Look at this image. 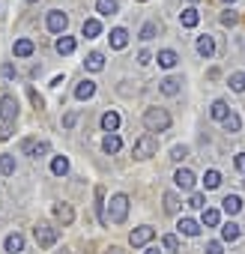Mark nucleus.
<instances>
[{"mask_svg":"<svg viewBox=\"0 0 245 254\" xmlns=\"http://www.w3.org/2000/svg\"><path fill=\"white\" fill-rule=\"evenodd\" d=\"M21 150H24L27 156H33V159H39V156H45L51 147H48V141H33V138H24V141H21Z\"/></svg>","mask_w":245,"mask_h":254,"instance_id":"nucleus-7","label":"nucleus"},{"mask_svg":"<svg viewBox=\"0 0 245 254\" xmlns=\"http://www.w3.org/2000/svg\"><path fill=\"white\" fill-rule=\"evenodd\" d=\"M54 212H57V218H60L63 224H72V218H75V209H72L69 203H57Z\"/></svg>","mask_w":245,"mask_h":254,"instance_id":"nucleus-26","label":"nucleus"},{"mask_svg":"<svg viewBox=\"0 0 245 254\" xmlns=\"http://www.w3.org/2000/svg\"><path fill=\"white\" fill-rule=\"evenodd\" d=\"M75 120H78V114L72 111V114H66V117H63V126H66V129H72V126H75Z\"/></svg>","mask_w":245,"mask_h":254,"instance_id":"nucleus-44","label":"nucleus"},{"mask_svg":"<svg viewBox=\"0 0 245 254\" xmlns=\"http://www.w3.org/2000/svg\"><path fill=\"white\" fill-rule=\"evenodd\" d=\"M30 102L36 105V111H39V108H45V102H42V96H39V93H36L33 87H30Z\"/></svg>","mask_w":245,"mask_h":254,"instance_id":"nucleus-42","label":"nucleus"},{"mask_svg":"<svg viewBox=\"0 0 245 254\" xmlns=\"http://www.w3.org/2000/svg\"><path fill=\"white\" fill-rule=\"evenodd\" d=\"M51 171H54L57 177H66V174H69V159H66V156H57V159L51 162Z\"/></svg>","mask_w":245,"mask_h":254,"instance_id":"nucleus-33","label":"nucleus"},{"mask_svg":"<svg viewBox=\"0 0 245 254\" xmlns=\"http://www.w3.org/2000/svg\"><path fill=\"white\" fill-rule=\"evenodd\" d=\"M174 183H177L183 191H191V189H194V174H191L188 168H180V171L174 174Z\"/></svg>","mask_w":245,"mask_h":254,"instance_id":"nucleus-10","label":"nucleus"},{"mask_svg":"<svg viewBox=\"0 0 245 254\" xmlns=\"http://www.w3.org/2000/svg\"><path fill=\"white\" fill-rule=\"evenodd\" d=\"M206 254H224L221 242H206Z\"/></svg>","mask_w":245,"mask_h":254,"instance_id":"nucleus-43","label":"nucleus"},{"mask_svg":"<svg viewBox=\"0 0 245 254\" xmlns=\"http://www.w3.org/2000/svg\"><path fill=\"white\" fill-rule=\"evenodd\" d=\"M177 227H180V233H185V236H197V233H200V224H197L194 218H180Z\"/></svg>","mask_w":245,"mask_h":254,"instance_id":"nucleus-21","label":"nucleus"},{"mask_svg":"<svg viewBox=\"0 0 245 254\" xmlns=\"http://www.w3.org/2000/svg\"><path fill=\"white\" fill-rule=\"evenodd\" d=\"M63 254H66V251H63Z\"/></svg>","mask_w":245,"mask_h":254,"instance_id":"nucleus-54","label":"nucleus"},{"mask_svg":"<svg viewBox=\"0 0 245 254\" xmlns=\"http://www.w3.org/2000/svg\"><path fill=\"white\" fill-rule=\"evenodd\" d=\"M221 123H224V132H239V129H242V120H239V114H233V111H230Z\"/></svg>","mask_w":245,"mask_h":254,"instance_id":"nucleus-27","label":"nucleus"},{"mask_svg":"<svg viewBox=\"0 0 245 254\" xmlns=\"http://www.w3.org/2000/svg\"><path fill=\"white\" fill-rule=\"evenodd\" d=\"M138 63H141V66H147V63H153V57H150V51H141V54H138Z\"/></svg>","mask_w":245,"mask_h":254,"instance_id":"nucleus-45","label":"nucleus"},{"mask_svg":"<svg viewBox=\"0 0 245 254\" xmlns=\"http://www.w3.org/2000/svg\"><path fill=\"white\" fill-rule=\"evenodd\" d=\"M33 236H36V245H39V248H51V245L60 239V230L51 227V224H45V221H39V224L33 227Z\"/></svg>","mask_w":245,"mask_h":254,"instance_id":"nucleus-4","label":"nucleus"},{"mask_svg":"<svg viewBox=\"0 0 245 254\" xmlns=\"http://www.w3.org/2000/svg\"><path fill=\"white\" fill-rule=\"evenodd\" d=\"M177 51H171V48H165V51H159V66H165V69H174L177 66Z\"/></svg>","mask_w":245,"mask_h":254,"instance_id":"nucleus-24","label":"nucleus"},{"mask_svg":"<svg viewBox=\"0 0 245 254\" xmlns=\"http://www.w3.org/2000/svg\"><path fill=\"white\" fill-rule=\"evenodd\" d=\"M144 126L150 132H168L171 129V114L165 108H147L144 111Z\"/></svg>","mask_w":245,"mask_h":254,"instance_id":"nucleus-2","label":"nucleus"},{"mask_svg":"<svg viewBox=\"0 0 245 254\" xmlns=\"http://www.w3.org/2000/svg\"><path fill=\"white\" fill-rule=\"evenodd\" d=\"M239 236H242V230H239L236 221H227V224L221 227V239H224V242H236Z\"/></svg>","mask_w":245,"mask_h":254,"instance_id":"nucleus-15","label":"nucleus"},{"mask_svg":"<svg viewBox=\"0 0 245 254\" xmlns=\"http://www.w3.org/2000/svg\"><path fill=\"white\" fill-rule=\"evenodd\" d=\"M72 51H75V39H72V36H60V39H57V54L66 57V54H72Z\"/></svg>","mask_w":245,"mask_h":254,"instance_id":"nucleus-31","label":"nucleus"},{"mask_svg":"<svg viewBox=\"0 0 245 254\" xmlns=\"http://www.w3.org/2000/svg\"><path fill=\"white\" fill-rule=\"evenodd\" d=\"M153 236H156V230H153L150 224H144V227H138V230H132V233H129V242H132L135 248H141V245H147Z\"/></svg>","mask_w":245,"mask_h":254,"instance_id":"nucleus-8","label":"nucleus"},{"mask_svg":"<svg viewBox=\"0 0 245 254\" xmlns=\"http://www.w3.org/2000/svg\"><path fill=\"white\" fill-rule=\"evenodd\" d=\"M188 206H191V209H203V206H206L203 194H191V197H188Z\"/></svg>","mask_w":245,"mask_h":254,"instance_id":"nucleus-39","label":"nucleus"},{"mask_svg":"<svg viewBox=\"0 0 245 254\" xmlns=\"http://www.w3.org/2000/svg\"><path fill=\"white\" fill-rule=\"evenodd\" d=\"M203 186H206V189H218V186H221V174H218V171H206Z\"/></svg>","mask_w":245,"mask_h":254,"instance_id":"nucleus-35","label":"nucleus"},{"mask_svg":"<svg viewBox=\"0 0 245 254\" xmlns=\"http://www.w3.org/2000/svg\"><path fill=\"white\" fill-rule=\"evenodd\" d=\"M162 200H165V212H168V215H177V212H180V197H177L174 191H165Z\"/></svg>","mask_w":245,"mask_h":254,"instance_id":"nucleus-25","label":"nucleus"},{"mask_svg":"<svg viewBox=\"0 0 245 254\" xmlns=\"http://www.w3.org/2000/svg\"><path fill=\"white\" fill-rule=\"evenodd\" d=\"M185 156H188V150H185V147H174V150H171V159H174V162H183Z\"/></svg>","mask_w":245,"mask_h":254,"instance_id":"nucleus-40","label":"nucleus"},{"mask_svg":"<svg viewBox=\"0 0 245 254\" xmlns=\"http://www.w3.org/2000/svg\"><path fill=\"white\" fill-rule=\"evenodd\" d=\"M230 90L233 93H245V72H233L230 75Z\"/></svg>","mask_w":245,"mask_h":254,"instance_id":"nucleus-34","label":"nucleus"},{"mask_svg":"<svg viewBox=\"0 0 245 254\" xmlns=\"http://www.w3.org/2000/svg\"><path fill=\"white\" fill-rule=\"evenodd\" d=\"M0 174H6V177H12L15 174V156H0Z\"/></svg>","mask_w":245,"mask_h":254,"instance_id":"nucleus-32","label":"nucleus"},{"mask_svg":"<svg viewBox=\"0 0 245 254\" xmlns=\"http://www.w3.org/2000/svg\"><path fill=\"white\" fill-rule=\"evenodd\" d=\"M81 33H84L87 39H96V36L102 33V24H99L96 18H87V21H84V27H81Z\"/></svg>","mask_w":245,"mask_h":254,"instance_id":"nucleus-23","label":"nucleus"},{"mask_svg":"<svg viewBox=\"0 0 245 254\" xmlns=\"http://www.w3.org/2000/svg\"><path fill=\"white\" fill-rule=\"evenodd\" d=\"M221 24H224V27H230V24H236V12H230V9H227V12L221 15Z\"/></svg>","mask_w":245,"mask_h":254,"instance_id":"nucleus-41","label":"nucleus"},{"mask_svg":"<svg viewBox=\"0 0 245 254\" xmlns=\"http://www.w3.org/2000/svg\"><path fill=\"white\" fill-rule=\"evenodd\" d=\"M84 66H87L90 72H102V69H105V57H102L99 51H93V54H87V60H84Z\"/></svg>","mask_w":245,"mask_h":254,"instance_id":"nucleus-17","label":"nucleus"},{"mask_svg":"<svg viewBox=\"0 0 245 254\" xmlns=\"http://www.w3.org/2000/svg\"><path fill=\"white\" fill-rule=\"evenodd\" d=\"M162 245H165V248H168V251H180V239H177V236H174V233H168V236H165V239H162Z\"/></svg>","mask_w":245,"mask_h":254,"instance_id":"nucleus-38","label":"nucleus"},{"mask_svg":"<svg viewBox=\"0 0 245 254\" xmlns=\"http://www.w3.org/2000/svg\"><path fill=\"white\" fill-rule=\"evenodd\" d=\"M66 27H69V15L60 12V9H51L48 12V30L51 33H66Z\"/></svg>","mask_w":245,"mask_h":254,"instance_id":"nucleus-6","label":"nucleus"},{"mask_svg":"<svg viewBox=\"0 0 245 254\" xmlns=\"http://www.w3.org/2000/svg\"><path fill=\"white\" fill-rule=\"evenodd\" d=\"M180 84H183V81L171 75V78H165V81H162V93H165V96H177V93H180Z\"/></svg>","mask_w":245,"mask_h":254,"instance_id":"nucleus-28","label":"nucleus"},{"mask_svg":"<svg viewBox=\"0 0 245 254\" xmlns=\"http://www.w3.org/2000/svg\"><path fill=\"white\" fill-rule=\"evenodd\" d=\"M147 254H162V251H159V248H150V251H147Z\"/></svg>","mask_w":245,"mask_h":254,"instance_id":"nucleus-48","label":"nucleus"},{"mask_svg":"<svg viewBox=\"0 0 245 254\" xmlns=\"http://www.w3.org/2000/svg\"><path fill=\"white\" fill-rule=\"evenodd\" d=\"M197 21H200V12H197L194 6L183 9V15H180V24H183V27H188V30H191V27H197Z\"/></svg>","mask_w":245,"mask_h":254,"instance_id":"nucleus-12","label":"nucleus"},{"mask_svg":"<svg viewBox=\"0 0 245 254\" xmlns=\"http://www.w3.org/2000/svg\"><path fill=\"white\" fill-rule=\"evenodd\" d=\"M117 9H120V6H117V0H96V12H99V15H105V18H108V15H114Z\"/></svg>","mask_w":245,"mask_h":254,"instance_id":"nucleus-22","label":"nucleus"},{"mask_svg":"<svg viewBox=\"0 0 245 254\" xmlns=\"http://www.w3.org/2000/svg\"><path fill=\"white\" fill-rule=\"evenodd\" d=\"M111 254H122V251H117V248H111Z\"/></svg>","mask_w":245,"mask_h":254,"instance_id":"nucleus-49","label":"nucleus"},{"mask_svg":"<svg viewBox=\"0 0 245 254\" xmlns=\"http://www.w3.org/2000/svg\"><path fill=\"white\" fill-rule=\"evenodd\" d=\"M218 218H221V215H218V209H203V224H206V227H215V224H218Z\"/></svg>","mask_w":245,"mask_h":254,"instance_id":"nucleus-36","label":"nucleus"},{"mask_svg":"<svg viewBox=\"0 0 245 254\" xmlns=\"http://www.w3.org/2000/svg\"><path fill=\"white\" fill-rule=\"evenodd\" d=\"M242 183H245V180H242Z\"/></svg>","mask_w":245,"mask_h":254,"instance_id":"nucleus-55","label":"nucleus"},{"mask_svg":"<svg viewBox=\"0 0 245 254\" xmlns=\"http://www.w3.org/2000/svg\"><path fill=\"white\" fill-rule=\"evenodd\" d=\"M126 215H129V197L126 194H114L111 197V206L105 212V221L108 224H122V221H126Z\"/></svg>","mask_w":245,"mask_h":254,"instance_id":"nucleus-3","label":"nucleus"},{"mask_svg":"<svg viewBox=\"0 0 245 254\" xmlns=\"http://www.w3.org/2000/svg\"><path fill=\"white\" fill-rule=\"evenodd\" d=\"M102 129H105L108 135L120 129V114H117V111H108V114H102Z\"/></svg>","mask_w":245,"mask_h":254,"instance_id":"nucleus-11","label":"nucleus"},{"mask_svg":"<svg viewBox=\"0 0 245 254\" xmlns=\"http://www.w3.org/2000/svg\"><path fill=\"white\" fill-rule=\"evenodd\" d=\"M12 75H15V69H12V66L6 63V66H3V78H12Z\"/></svg>","mask_w":245,"mask_h":254,"instance_id":"nucleus-47","label":"nucleus"},{"mask_svg":"<svg viewBox=\"0 0 245 254\" xmlns=\"http://www.w3.org/2000/svg\"><path fill=\"white\" fill-rule=\"evenodd\" d=\"M191 3H197V0H191Z\"/></svg>","mask_w":245,"mask_h":254,"instance_id":"nucleus-51","label":"nucleus"},{"mask_svg":"<svg viewBox=\"0 0 245 254\" xmlns=\"http://www.w3.org/2000/svg\"><path fill=\"white\" fill-rule=\"evenodd\" d=\"M30 3H33V0H30Z\"/></svg>","mask_w":245,"mask_h":254,"instance_id":"nucleus-52","label":"nucleus"},{"mask_svg":"<svg viewBox=\"0 0 245 254\" xmlns=\"http://www.w3.org/2000/svg\"><path fill=\"white\" fill-rule=\"evenodd\" d=\"M141 3H144V0H141Z\"/></svg>","mask_w":245,"mask_h":254,"instance_id":"nucleus-53","label":"nucleus"},{"mask_svg":"<svg viewBox=\"0 0 245 254\" xmlns=\"http://www.w3.org/2000/svg\"><path fill=\"white\" fill-rule=\"evenodd\" d=\"M93 93H96V84H93L90 78H84V81L75 87V96H78V99H93Z\"/></svg>","mask_w":245,"mask_h":254,"instance_id":"nucleus-18","label":"nucleus"},{"mask_svg":"<svg viewBox=\"0 0 245 254\" xmlns=\"http://www.w3.org/2000/svg\"><path fill=\"white\" fill-rule=\"evenodd\" d=\"M236 168H239V171H245V153H239V156H236Z\"/></svg>","mask_w":245,"mask_h":254,"instance_id":"nucleus-46","label":"nucleus"},{"mask_svg":"<svg viewBox=\"0 0 245 254\" xmlns=\"http://www.w3.org/2000/svg\"><path fill=\"white\" fill-rule=\"evenodd\" d=\"M221 209H224V212H227V215H236V212H239V209H242V200H239V197H236V194H227V197H224V200H221Z\"/></svg>","mask_w":245,"mask_h":254,"instance_id":"nucleus-20","label":"nucleus"},{"mask_svg":"<svg viewBox=\"0 0 245 254\" xmlns=\"http://www.w3.org/2000/svg\"><path fill=\"white\" fill-rule=\"evenodd\" d=\"M3 248H6L9 254H18V251L24 248V236H21V233H9V236L3 239Z\"/></svg>","mask_w":245,"mask_h":254,"instance_id":"nucleus-13","label":"nucleus"},{"mask_svg":"<svg viewBox=\"0 0 245 254\" xmlns=\"http://www.w3.org/2000/svg\"><path fill=\"white\" fill-rule=\"evenodd\" d=\"M0 117H3V126H0V141L12 138V126L18 120V102L12 93H6L3 99H0Z\"/></svg>","mask_w":245,"mask_h":254,"instance_id":"nucleus-1","label":"nucleus"},{"mask_svg":"<svg viewBox=\"0 0 245 254\" xmlns=\"http://www.w3.org/2000/svg\"><path fill=\"white\" fill-rule=\"evenodd\" d=\"M96 215H99L102 224H108V221H105V189H102V186H96Z\"/></svg>","mask_w":245,"mask_h":254,"instance_id":"nucleus-29","label":"nucleus"},{"mask_svg":"<svg viewBox=\"0 0 245 254\" xmlns=\"http://www.w3.org/2000/svg\"><path fill=\"white\" fill-rule=\"evenodd\" d=\"M102 147H105V153H108V156H114V153H120V147H122V141H120V135H117V132H111V135H105V141H102Z\"/></svg>","mask_w":245,"mask_h":254,"instance_id":"nucleus-14","label":"nucleus"},{"mask_svg":"<svg viewBox=\"0 0 245 254\" xmlns=\"http://www.w3.org/2000/svg\"><path fill=\"white\" fill-rule=\"evenodd\" d=\"M227 114H230L227 102H224V99H215V102H212V108H209V117H212V120H224Z\"/></svg>","mask_w":245,"mask_h":254,"instance_id":"nucleus-19","label":"nucleus"},{"mask_svg":"<svg viewBox=\"0 0 245 254\" xmlns=\"http://www.w3.org/2000/svg\"><path fill=\"white\" fill-rule=\"evenodd\" d=\"M156 150H159V141H156L153 135H141V138L135 141V147H132V153H135L138 159H150V156H156Z\"/></svg>","mask_w":245,"mask_h":254,"instance_id":"nucleus-5","label":"nucleus"},{"mask_svg":"<svg viewBox=\"0 0 245 254\" xmlns=\"http://www.w3.org/2000/svg\"><path fill=\"white\" fill-rule=\"evenodd\" d=\"M197 51H200V57L209 60V57L215 54V42H212V36H200V39H197Z\"/></svg>","mask_w":245,"mask_h":254,"instance_id":"nucleus-16","label":"nucleus"},{"mask_svg":"<svg viewBox=\"0 0 245 254\" xmlns=\"http://www.w3.org/2000/svg\"><path fill=\"white\" fill-rule=\"evenodd\" d=\"M156 30H159V27H156L153 21H150V24H144V27H141V39H144V42H150V39L156 36Z\"/></svg>","mask_w":245,"mask_h":254,"instance_id":"nucleus-37","label":"nucleus"},{"mask_svg":"<svg viewBox=\"0 0 245 254\" xmlns=\"http://www.w3.org/2000/svg\"><path fill=\"white\" fill-rule=\"evenodd\" d=\"M108 39H111V48H117V51H122V48H126V45H129V30H126V27H114Z\"/></svg>","mask_w":245,"mask_h":254,"instance_id":"nucleus-9","label":"nucleus"},{"mask_svg":"<svg viewBox=\"0 0 245 254\" xmlns=\"http://www.w3.org/2000/svg\"><path fill=\"white\" fill-rule=\"evenodd\" d=\"M12 51H15V57H30V54H33V42H30V39H18Z\"/></svg>","mask_w":245,"mask_h":254,"instance_id":"nucleus-30","label":"nucleus"},{"mask_svg":"<svg viewBox=\"0 0 245 254\" xmlns=\"http://www.w3.org/2000/svg\"><path fill=\"white\" fill-rule=\"evenodd\" d=\"M224 3H233V0H224Z\"/></svg>","mask_w":245,"mask_h":254,"instance_id":"nucleus-50","label":"nucleus"}]
</instances>
